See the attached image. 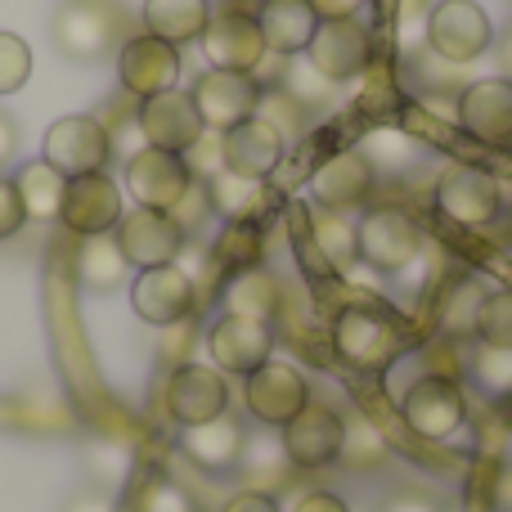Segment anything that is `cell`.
<instances>
[{
  "label": "cell",
  "instance_id": "obj_1",
  "mask_svg": "<svg viewBox=\"0 0 512 512\" xmlns=\"http://www.w3.org/2000/svg\"><path fill=\"white\" fill-rule=\"evenodd\" d=\"M333 351L360 373H387L405 355V328L378 306H346L333 319Z\"/></svg>",
  "mask_w": 512,
  "mask_h": 512
},
{
  "label": "cell",
  "instance_id": "obj_2",
  "mask_svg": "<svg viewBox=\"0 0 512 512\" xmlns=\"http://www.w3.org/2000/svg\"><path fill=\"white\" fill-rule=\"evenodd\" d=\"M400 418L414 436L423 441H450L468 423V396L454 378L445 373H423L409 382V391L400 396Z\"/></svg>",
  "mask_w": 512,
  "mask_h": 512
},
{
  "label": "cell",
  "instance_id": "obj_3",
  "mask_svg": "<svg viewBox=\"0 0 512 512\" xmlns=\"http://www.w3.org/2000/svg\"><path fill=\"white\" fill-rule=\"evenodd\" d=\"M360 230V261L378 274H400L418 261L423 252V230L409 212L400 207H373L355 221Z\"/></svg>",
  "mask_w": 512,
  "mask_h": 512
},
{
  "label": "cell",
  "instance_id": "obj_4",
  "mask_svg": "<svg viewBox=\"0 0 512 512\" xmlns=\"http://www.w3.org/2000/svg\"><path fill=\"white\" fill-rule=\"evenodd\" d=\"M423 32H427L432 54L445 63H472L495 41L490 14L481 5H472V0H441V5H432Z\"/></svg>",
  "mask_w": 512,
  "mask_h": 512
},
{
  "label": "cell",
  "instance_id": "obj_5",
  "mask_svg": "<svg viewBox=\"0 0 512 512\" xmlns=\"http://www.w3.org/2000/svg\"><path fill=\"white\" fill-rule=\"evenodd\" d=\"M162 405H167L171 423L180 427L212 423L230 409V382L212 364H176L167 373V387H162Z\"/></svg>",
  "mask_w": 512,
  "mask_h": 512
},
{
  "label": "cell",
  "instance_id": "obj_6",
  "mask_svg": "<svg viewBox=\"0 0 512 512\" xmlns=\"http://www.w3.org/2000/svg\"><path fill=\"white\" fill-rule=\"evenodd\" d=\"M131 306H135V315L153 328L185 324L198 306V283L180 261L153 265V270H140L131 279Z\"/></svg>",
  "mask_w": 512,
  "mask_h": 512
},
{
  "label": "cell",
  "instance_id": "obj_7",
  "mask_svg": "<svg viewBox=\"0 0 512 512\" xmlns=\"http://www.w3.org/2000/svg\"><path fill=\"white\" fill-rule=\"evenodd\" d=\"M373 59V32L360 18H324L306 45V63L324 81H355Z\"/></svg>",
  "mask_w": 512,
  "mask_h": 512
},
{
  "label": "cell",
  "instance_id": "obj_8",
  "mask_svg": "<svg viewBox=\"0 0 512 512\" xmlns=\"http://www.w3.org/2000/svg\"><path fill=\"white\" fill-rule=\"evenodd\" d=\"M243 405L261 427H288L310 405V382L292 364L265 360L261 369L243 378Z\"/></svg>",
  "mask_w": 512,
  "mask_h": 512
},
{
  "label": "cell",
  "instance_id": "obj_9",
  "mask_svg": "<svg viewBox=\"0 0 512 512\" xmlns=\"http://www.w3.org/2000/svg\"><path fill=\"white\" fill-rule=\"evenodd\" d=\"M279 445L288 454L292 468H306V472H319V468H333L342 459V441H346V418L337 414L333 405H319L310 400L288 427H279Z\"/></svg>",
  "mask_w": 512,
  "mask_h": 512
},
{
  "label": "cell",
  "instance_id": "obj_10",
  "mask_svg": "<svg viewBox=\"0 0 512 512\" xmlns=\"http://www.w3.org/2000/svg\"><path fill=\"white\" fill-rule=\"evenodd\" d=\"M310 198L324 212H351V207H369L373 189H378V167L369 162L364 149H337L310 171Z\"/></svg>",
  "mask_w": 512,
  "mask_h": 512
},
{
  "label": "cell",
  "instance_id": "obj_11",
  "mask_svg": "<svg viewBox=\"0 0 512 512\" xmlns=\"http://www.w3.org/2000/svg\"><path fill=\"white\" fill-rule=\"evenodd\" d=\"M126 194L135 198V207H149V212H171V207L185 198V189L194 185V171L180 153L153 149L144 144L135 158H126Z\"/></svg>",
  "mask_w": 512,
  "mask_h": 512
},
{
  "label": "cell",
  "instance_id": "obj_12",
  "mask_svg": "<svg viewBox=\"0 0 512 512\" xmlns=\"http://www.w3.org/2000/svg\"><path fill=\"white\" fill-rule=\"evenodd\" d=\"M113 158V144H108V126L99 117H59V122L45 131V153L41 162H50L59 176H90V171H104Z\"/></svg>",
  "mask_w": 512,
  "mask_h": 512
},
{
  "label": "cell",
  "instance_id": "obj_13",
  "mask_svg": "<svg viewBox=\"0 0 512 512\" xmlns=\"http://www.w3.org/2000/svg\"><path fill=\"white\" fill-rule=\"evenodd\" d=\"M194 108L203 117L207 131H230V126L248 122L261 108V86H256L252 72H225V68H207L194 81Z\"/></svg>",
  "mask_w": 512,
  "mask_h": 512
},
{
  "label": "cell",
  "instance_id": "obj_14",
  "mask_svg": "<svg viewBox=\"0 0 512 512\" xmlns=\"http://www.w3.org/2000/svg\"><path fill=\"white\" fill-rule=\"evenodd\" d=\"M122 189L113 176L104 171H90V176H72L63 189V207L59 221L68 225L77 239H99V234H113L122 221Z\"/></svg>",
  "mask_w": 512,
  "mask_h": 512
},
{
  "label": "cell",
  "instance_id": "obj_15",
  "mask_svg": "<svg viewBox=\"0 0 512 512\" xmlns=\"http://www.w3.org/2000/svg\"><path fill=\"white\" fill-rule=\"evenodd\" d=\"M117 248L131 261V270H153V265H176L180 252H185V230L171 221L167 212H149V207H135V212H122L113 230Z\"/></svg>",
  "mask_w": 512,
  "mask_h": 512
},
{
  "label": "cell",
  "instance_id": "obj_16",
  "mask_svg": "<svg viewBox=\"0 0 512 512\" xmlns=\"http://www.w3.org/2000/svg\"><path fill=\"white\" fill-rule=\"evenodd\" d=\"M436 207H441L445 221L463 225V230H481L499 216L504 189L486 167H450L436 185Z\"/></svg>",
  "mask_w": 512,
  "mask_h": 512
},
{
  "label": "cell",
  "instance_id": "obj_17",
  "mask_svg": "<svg viewBox=\"0 0 512 512\" xmlns=\"http://www.w3.org/2000/svg\"><path fill=\"white\" fill-rule=\"evenodd\" d=\"M135 122L144 131V144L153 149H167V153H180L185 158L198 140H203V117L194 108V95L189 90H167V95H153V99H140L135 108Z\"/></svg>",
  "mask_w": 512,
  "mask_h": 512
},
{
  "label": "cell",
  "instance_id": "obj_18",
  "mask_svg": "<svg viewBox=\"0 0 512 512\" xmlns=\"http://www.w3.org/2000/svg\"><path fill=\"white\" fill-rule=\"evenodd\" d=\"M207 355H212V369L248 378L265 360H274V324L243 319V315H221L212 324V333H207Z\"/></svg>",
  "mask_w": 512,
  "mask_h": 512
},
{
  "label": "cell",
  "instance_id": "obj_19",
  "mask_svg": "<svg viewBox=\"0 0 512 512\" xmlns=\"http://www.w3.org/2000/svg\"><path fill=\"white\" fill-rule=\"evenodd\" d=\"M117 77H122V90L131 99H153L167 95V90L180 86V50L158 36L140 32L122 45L117 54Z\"/></svg>",
  "mask_w": 512,
  "mask_h": 512
},
{
  "label": "cell",
  "instance_id": "obj_20",
  "mask_svg": "<svg viewBox=\"0 0 512 512\" xmlns=\"http://www.w3.org/2000/svg\"><path fill=\"white\" fill-rule=\"evenodd\" d=\"M50 32H54L59 54H68V59H77V63H95V59H104L108 45H113L117 18L104 0H68V5H59Z\"/></svg>",
  "mask_w": 512,
  "mask_h": 512
},
{
  "label": "cell",
  "instance_id": "obj_21",
  "mask_svg": "<svg viewBox=\"0 0 512 512\" xmlns=\"http://www.w3.org/2000/svg\"><path fill=\"white\" fill-rule=\"evenodd\" d=\"M207 63L225 72H256V63L265 59V36L256 14H243V9H221L212 14L207 32L198 36Z\"/></svg>",
  "mask_w": 512,
  "mask_h": 512
},
{
  "label": "cell",
  "instance_id": "obj_22",
  "mask_svg": "<svg viewBox=\"0 0 512 512\" xmlns=\"http://www.w3.org/2000/svg\"><path fill=\"white\" fill-rule=\"evenodd\" d=\"M454 122L477 144H508L512 140V81L490 77L472 81L454 104Z\"/></svg>",
  "mask_w": 512,
  "mask_h": 512
},
{
  "label": "cell",
  "instance_id": "obj_23",
  "mask_svg": "<svg viewBox=\"0 0 512 512\" xmlns=\"http://www.w3.org/2000/svg\"><path fill=\"white\" fill-rule=\"evenodd\" d=\"M221 153H225V171H234V176L270 180L274 171H279L283 153H288V140L256 113L221 135Z\"/></svg>",
  "mask_w": 512,
  "mask_h": 512
},
{
  "label": "cell",
  "instance_id": "obj_24",
  "mask_svg": "<svg viewBox=\"0 0 512 512\" xmlns=\"http://www.w3.org/2000/svg\"><path fill=\"white\" fill-rule=\"evenodd\" d=\"M243 445H248V432H243V423L230 418V414L180 432V450H185V459L198 463L203 472H234L243 463Z\"/></svg>",
  "mask_w": 512,
  "mask_h": 512
},
{
  "label": "cell",
  "instance_id": "obj_25",
  "mask_svg": "<svg viewBox=\"0 0 512 512\" xmlns=\"http://www.w3.org/2000/svg\"><path fill=\"white\" fill-rule=\"evenodd\" d=\"M256 23H261L265 50L292 59V54H306V45H310V36H315L319 18H315V9H310L306 0H261Z\"/></svg>",
  "mask_w": 512,
  "mask_h": 512
},
{
  "label": "cell",
  "instance_id": "obj_26",
  "mask_svg": "<svg viewBox=\"0 0 512 512\" xmlns=\"http://www.w3.org/2000/svg\"><path fill=\"white\" fill-rule=\"evenodd\" d=\"M221 301H225V315L274 324V315H279V306H283V288L265 265H243V270H234L230 279H225Z\"/></svg>",
  "mask_w": 512,
  "mask_h": 512
},
{
  "label": "cell",
  "instance_id": "obj_27",
  "mask_svg": "<svg viewBox=\"0 0 512 512\" xmlns=\"http://www.w3.org/2000/svg\"><path fill=\"white\" fill-rule=\"evenodd\" d=\"M212 5L207 0H144V32L167 45H189L207 32Z\"/></svg>",
  "mask_w": 512,
  "mask_h": 512
},
{
  "label": "cell",
  "instance_id": "obj_28",
  "mask_svg": "<svg viewBox=\"0 0 512 512\" xmlns=\"http://www.w3.org/2000/svg\"><path fill=\"white\" fill-rule=\"evenodd\" d=\"M310 243L319 252L324 270H351L360 261V230L346 212H310Z\"/></svg>",
  "mask_w": 512,
  "mask_h": 512
},
{
  "label": "cell",
  "instance_id": "obj_29",
  "mask_svg": "<svg viewBox=\"0 0 512 512\" xmlns=\"http://www.w3.org/2000/svg\"><path fill=\"white\" fill-rule=\"evenodd\" d=\"M207 198H212V212L225 216V225H239V221H256L270 203V189L265 180H248V176H234V171H216L207 180Z\"/></svg>",
  "mask_w": 512,
  "mask_h": 512
},
{
  "label": "cell",
  "instance_id": "obj_30",
  "mask_svg": "<svg viewBox=\"0 0 512 512\" xmlns=\"http://www.w3.org/2000/svg\"><path fill=\"white\" fill-rule=\"evenodd\" d=\"M9 180H14L18 198H23V212L32 216V221H59L68 176H59L50 162H23Z\"/></svg>",
  "mask_w": 512,
  "mask_h": 512
},
{
  "label": "cell",
  "instance_id": "obj_31",
  "mask_svg": "<svg viewBox=\"0 0 512 512\" xmlns=\"http://www.w3.org/2000/svg\"><path fill=\"white\" fill-rule=\"evenodd\" d=\"M77 279L86 283L90 292H117L126 279H131V261L122 256V248H117L113 234H99V239H81Z\"/></svg>",
  "mask_w": 512,
  "mask_h": 512
},
{
  "label": "cell",
  "instance_id": "obj_32",
  "mask_svg": "<svg viewBox=\"0 0 512 512\" xmlns=\"http://www.w3.org/2000/svg\"><path fill=\"white\" fill-rule=\"evenodd\" d=\"M486 283L472 279V274H463L459 283H450L441 297V310H436V319H441V333L454 337V342H468V337H477V319H481V306H486Z\"/></svg>",
  "mask_w": 512,
  "mask_h": 512
},
{
  "label": "cell",
  "instance_id": "obj_33",
  "mask_svg": "<svg viewBox=\"0 0 512 512\" xmlns=\"http://www.w3.org/2000/svg\"><path fill=\"white\" fill-rule=\"evenodd\" d=\"M387 436L378 432L373 423H364V418H346V441H342V468L351 472H369V468H382L387 463Z\"/></svg>",
  "mask_w": 512,
  "mask_h": 512
},
{
  "label": "cell",
  "instance_id": "obj_34",
  "mask_svg": "<svg viewBox=\"0 0 512 512\" xmlns=\"http://www.w3.org/2000/svg\"><path fill=\"white\" fill-rule=\"evenodd\" d=\"M472 378L486 396L508 400L512 396V346H481L472 355Z\"/></svg>",
  "mask_w": 512,
  "mask_h": 512
},
{
  "label": "cell",
  "instance_id": "obj_35",
  "mask_svg": "<svg viewBox=\"0 0 512 512\" xmlns=\"http://www.w3.org/2000/svg\"><path fill=\"white\" fill-rule=\"evenodd\" d=\"M481 346H512V288H499L486 297L477 319Z\"/></svg>",
  "mask_w": 512,
  "mask_h": 512
},
{
  "label": "cell",
  "instance_id": "obj_36",
  "mask_svg": "<svg viewBox=\"0 0 512 512\" xmlns=\"http://www.w3.org/2000/svg\"><path fill=\"white\" fill-rule=\"evenodd\" d=\"M27 77H32V50H27V41L14 32H0V95L23 90Z\"/></svg>",
  "mask_w": 512,
  "mask_h": 512
},
{
  "label": "cell",
  "instance_id": "obj_37",
  "mask_svg": "<svg viewBox=\"0 0 512 512\" xmlns=\"http://www.w3.org/2000/svg\"><path fill=\"white\" fill-rule=\"evenodd\" d=\"M283 90H288L301 108H315V104H324V99L333 95V81H324L310 63H292V68L283 72Z\"/></svg>",
  "mask_w": 512,
  "mask_h": 512
},
{
  "label": "cell",
  "instance_id": "obj_38",
  "mask_svg": "<svg viewBox=\"0 0 512 512\" xmlns=\"http://www.w3.org/2000/svg\"><path fill=\"white\" fill-rule=\"evenodd\" d=\"M207 212H212V198H207V180H194V185L185 189V198H180V203L171 207L167 216L180 225V230H185V239H189V234H194L198 225H203V216H207Z\"/></svg>",
  "mask_w": 512,
  "mask_h": 512
},
{
  "label": "cell",
  "instance_id": "obj_39",
  "mask_svg": "<svg viewBox=\"0 0 512 512\" xmlns=\"http://www.w3.org/2000/svg\"><path fill=\"white\" fill-rule=\"evenodd\" d=\"M221 261H234V270H243V265H256L252 261V248H256V221H239V225H225L221 234Z\"/></svg>",
  "mask_w": 512,
  "mask_h": 512
},
{
  "label": "cell",
  "instance_id": "obj_40",
  "mask_svg": "<svg viewBox=\"0 0 512 512\" xmlns=\"http://www.w3.org/2000/svg\"><path fill=\"white\" fill-rule=\"evenodd\" d=\"M194 180H212L216 171H225V153H221V131H203V140L185 153Z\"/></svg>",
  "mask_w": 512,
  "mask_h": 512
},
{
  "label": "cell",
  "instance_id": "obj_41",
  "mask_svg": "<svg viewBox=\"0 0 512 512\" xmlns=\"http://www.w3.org/2000/svg\"><path fill=\"white\" fill-rule=\"evenodd\" d=\"M27 212H23V198H18L14 180L0 176V239H14L18 230H23Z\"/></svg>",
  "mask_w": 512,
  "mask_h": 512
},
{
  "label": "cell",
  "instance_id": "obj_42",
  "mask_svg": "<svg viewBox=\"0 0 512 512\" xmlns=\"http://www.w3.org/2000/svg\"><path fill=\"white\" fill-rule=\"evenodd\" d=\"M90 468H95V477H104V486H117L126 477V454L113 450V445H95L90 450Z\"/></svg>",
  "mask_w": 512,
  "mask_h": 512
},
{
  "label": "cell",
  "instance_id": "obj_43",
  "mask_svg": "<svg viewBox=\"0 0 512 512\" xmlns=\"http://www.w3.org/2000/svg\"><path fill=\"white\" fill-rule=\"evenodd\" d=\"M292 512H351V504L333 490H306V495H297Z\"/></svg>",
  "mask_w": 512,
  "mask_h": 512
},
{
  "label": "cell",
  "instance_id": "obj_44",
  "mask_svg": "<svg viewBox=\"0 0 512 512\" xmlns=\"http://www.w3.org/2000/svg\"><path fill=\"white\" fill-rule=\"evenodd\" d=\"M221 512H283V508L274 504L270 490H239Z\"/></svg>",
  "mask_w": 512,
  "mask_h": 512
},
{
  "label": "cell",
  "instance_id": "obj_45",
  "mask_svg": "<svg viewBox=\"0 0 512 512\" xmlns=\"http://www.w3.org/2000/svg\"><path fill=\"white\" fill-rule=\"evenodd\" d=\"M144 512H189V504L176 486H153L144 495Z\"/></svg>",
  "mask_w": 512,
  "mask_h": 512
},
{
  "label": "cell",
  "instance_id": "obj_46",
  "mask_svg": "<svg viewBox=\"0 0 512 512\" xmlns=\"http://www.w3.org/2000/svg\"><path fill=\"white\" fill-rule=\"evenodd\" d=\"M310 9H315V18L324 23V18H355L364 9V0H306Z\"/></svg>",
  "mask_w": 512,
  "mask_h": 512
},
{
  "label": "cell",
  "instance_id": "obj_47",
  "mask_svg": "<svg viewBox=\"0 0 512 512\" xmlns=\"http://www.w3.org/2000/svg\"><path fill=\"white\" fill-rule=\"evenodd\" d=\"M382 512H436V508H432V499H423V495H391L387 504H382Z\"/></svg>",
  "mask_w": 512,
  "mask_h": 512
},
{
  "label": "cell",
  "instance_id": "obj_48",
  "mask_svg": "<svg viewBox=\"0 0 512 512\" xmlns=\"http://www.w3.org/2000/svg\"><path fill=\"white\" fill-rule=\"evenodd\" d=\"M14 149H18V131H14V122L0 113V167L14 158Z\"/></svg>",
  "mask_w": 512,
  "mask_h": 512
},
{
  "label": "cell",
  "instance_id": "obj_49",
  "mask_svg": "<svg viewBox=\"0 0 512 512\" xmlns=\"http://www.w3.org/2000/svg\"><path fill=\"white\" fill-rule=\"evenodd\" d=\"M63 512H113V504L104 495H77Z\"/></svg>",
  "mask_w": 512,
  "mask_h": 512
},
{
  "label": "cell",
  "instance_id": "obj_50",
  "mask_svg": "<svg viewBox=\"0 0 512 512\" xmlns=\"http://www.w3.org/2000/svg\"><path fill=\"white\" fill-rule=\"evenodd\" d=\"M495 504L504 508V512H512V468H504L495 477Z\"/></svg>",
  "mask_w": 512,
  "mask_h": 512
}]
</instances>
